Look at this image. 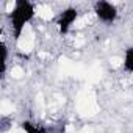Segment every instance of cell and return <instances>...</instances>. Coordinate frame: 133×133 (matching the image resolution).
I'll use <instances>...</instances> for the list:
<instances>
[{
	"mask_svg": "<svg viewBox=\"0 0 133 133\" xmlns=\"http://www.w3.org/2000/svg\"><path fill=\"white\" fill-rule=\"evenodd\" d=\"M24 75V69L22 68H13L11 69V77L13 78H21Z\"/></svg>",
	"mask_w": 133,
	"mask_h": 133,
	"instance_id": "obj_6",
	"label": "cell"
},
{
	"mask_svg": "<svg viewBox=\"0 0 133 133\" xmlns=\"http://www.w3.org/2000/svg\"><path fill=\"white\" fill-rule=\"evenodd\" d=\"M33 45H35V35H33L30 25H27V27L24 28V31H22V35H21V38H19V41H17V47H19L22 52H27V53H28V52L33 50Z\"/></svg>",
	"mask_w": 133,
	"mask_h": 133,
	"instance_id": "obj_2",
	"label": "cell"
},
{
	"mask_svg": "<svg viewBox=\"0 0 133 133\" xmlns=\"http://www.w3.org/2000/svg\"><path fill=\"white\" fill-rule=\"evenodd\" d=\"M36 13H38V16H39L41 19H44V21H49V19H52V16H53L52 8H50L49 5H39L38 10H36Z\"/></svg>",
	"mask_w": 133,
	"mask_h": 133,
	"instance_id": "obj_3",
	"label": "cell"
},
{
	"mask_svg": "<svg viewBox=\"0 0 133 133\" xmlns=\"http://www.w3.org/2000/svg\"><path fill=\"white\" fill-rule=\"evenodd\" d=\"M121 63H122V59H121V58H117V56L111 58V66H114V68H119Z\"/></svg>",
	"mask_w": 133,
	"mask_h": 133,
	"instance_id": "obj_7",
	"label": "cell"
},
{
	"mask_svg": "<svg viewBox=\"0 0 133 133\" xmlns=\"http://www.w3.org/2000/svg\"><path fill=\"white\" fill-rule=\"evenodd\" d=\"M10 133H25V130H22V128H13V130H10Z\"/></svg>",
	"mask_w": 133,
	"mask_h": 133,
	"instance_id": "obj_9",
	"label": "cell"
},
{
	"mask_svg": "<svg viewBox=\"0 0 133 133\" xmlns=\"http://www.w3.org/2000/svg\"><path fill=\"white\" fill-rule=\"evenodd\" d=\"M80 133H92V131H91V130H89V128H83V130H82V131H80Z\"/></svg>",
	"mask_w": 133,
	"mask_h": 133,
	"instance_id": "obj_10",
	"label": "cell"
},
{
	"mask_svg": "<svg viewBox=\"0 0 133 133\" xmlns=\"http://www.w3.org/2000/svg\"><path fill=\"white\" fill-rule=\"evenodd\" d=\"M77 107H78V111L82 114H85V116H92V114H96L99 111V107L96 105V97H94L92 92L80 94Z\"/></svg>",
	"mask_w": 133,
	"mask_h": 133,
	"instance_id": "obj_1",
	"label": "cell"
},
{
	"mask_svg": "<svg viewBox=\"0 0 133 133\" xmlns=\"http://www.w3.org/2000/svg\"><path fill=\"white\" fill-rule=\"evenodd\" d=\"M11 10H14V2H10L6 5V13H11Z\"/></svg>",
	"mask_w": 133,
	"mask_h": 133,
	"instance_id": "obj_8",
	"label": "cell"
},
{
	"mask_svg": "<svg viewBox=\"0 0 133 133\" xmlns=\"http://www.w3.org/2000/svg\"><path fill=\"white\" fill-rule=\"evenodd\" d=\"M100 69L99 68H92L89 72H88V80L89 82H97V80H100Z\"/></svg>",
	"mask_w": 133,
	"mask_h": 133,
	"instance_id": "obj_4",
	"label": "cell"
},
{
	"mask_svg": "<svg viewBox=\"0 0 133 133\" xmlns=\"http://www.w3.org/2000/svg\"><path fill=\"white\" fill-rule=\"evenodd\" d=\"M0 111H2L3 114L13 113V103H10L8 100H3V102H2V107H0Z\"/></svg>",
	"mask_w": 133,
	"mask_h": 133,
	"instance_id": "obj_5",
	"label": "cell"
}]
</instances>
